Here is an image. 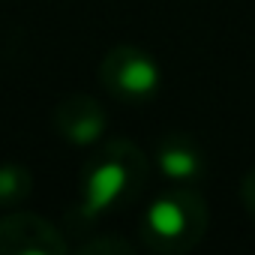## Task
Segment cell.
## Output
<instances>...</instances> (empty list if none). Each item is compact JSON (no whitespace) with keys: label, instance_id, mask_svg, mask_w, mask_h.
I'll return each mask as SVG.
<instances>
[{"label":"cell","instance_id":"6da1fadb","mask_svg":"<svg viewBox=\"0 0 255 255\" xmlns=\"http://www.w3.org/2000/svg\"><path fill=\"white\" fill-rule=\"evenodd\" d=\"M150 174V162L138 144L129 138H111L105 141L81 168L78 201L66 213L69 231H87L105 213L129 207Z\"/></svg>","mask_w":255,"mask_h":255},{"label":"cell","instance_id":"7a4b0ae2","mask_svg":"<svg viewBox=\"0 0 255 255\" xmlns=\"http://www.w3.org/2000/svg\"><path fill=\"white\" fill-rule=\"evenodd\" d=\"M207 231V201L192 186H171L156 195L138 222L141 243L159 255H177L198 246Z\"/></svg>","mask_w":255,"mask_h":255},{"label":"cell","instance_id":"3957f363","mask_svg":"<svg viewBox=\"0 0 255 255\" xmlns=\"http://www.w3.org/2000/svg\"><path fill=\"white\" fill-rule=\"evenodd\" d=\"M159 66L156 60L135 48V45H117L102 57L99 81L102 87L120 102H144L159 90Z\"/></svg>","mask_w":255,"mask_h":255},{"label":"cell","instance_id":"277c9868","mask_svg":"<svg viewBox=\"0 0 255 255\" xmlns=\"http://www.w3.org/2000/svg\"><path fill=\"white\" fill-rule=\"evenodd\" d=\"M66 240L54 222L30 210H12L0 219V255H63Z\"/></svg>","mask_w":255,"mask_h":255},{"label":"cell","instance_id":"5b68a950","mask_svg":"<svg viewBox=\"0 0 255 255\" xmlns=\"http://www.w3.org/2000/svg\"><path fill=\"white\" fill-rule=\"evenodd\" d=\"M108 126V117H105V108L93 99V96H84V93H72L66 96L57 108H54V129L60 132V138H66L69 144H93L102 138Z\"/></svg>","mask_w":255,"mask_h":255},{"label":"cell","instance_id":"8992f818","mask_svg":"<svg viewBox=\"0 0 255 255\" xmlns=\"http://www.w3.org/2000/svg\"><path fill=\"white\" fill-rule=\"evenodd\" d=\"M156 165L165 180L177 186H192L204 174V150L186 132H168L156 147Z\"/></svg>","mask_w":255,"mask_h":255},{"label":"cell","instance_id":"52a82bcc","mask_svg":"<svg viewBox=\"0 0 255 255\" xmlns=\"http://www.w3.org/2000/svg\"><path fill=\"white\" fill-rule=\"evenodd\" d=\"M33 192V174L18 165V162H3L0 165V207L12 210L24 204Z\"/></svg>","mask_w":255,"mask_h":255},{"label":"cell","instance_id":"ba28073f","mask_svg":"<svg viewBox=\"0 0 255 255\" xmlns=\"http://www.w3.org/2000/svg\"><path fill=\"white\" fill-rule=\"evenodd\" d=\"M132 243L123 237H93V240H81L75 246V252H129Z\"/></svg>","mask_w":255,"mask_h":255},{"label":"cell","instance_id":"9c48e42d","mask_svg":"<svg viewBox=\"0 0 255 255\" xmlns=\"http://www.w3.org/2000/svg\"><path fill=\"white\" fill-rule=\"evenodd\" d=\"M240 198H243V204H246V210L255 216V168L243 177V183H240Z\"/></svg>","mask_w":255,"mask_h":255}]
</instances>
